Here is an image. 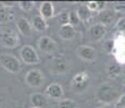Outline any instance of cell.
<instances>
[{
	"label": "cell",
	"mask_w": 125,
	"mask_h": 108,
	"mask_svg": "<svg viewBox=\"0 0 125 108\" xmlns=\"http://www.w3.org/2000/svg\"><path fill=\"white\" fill-rule=\"evenodd\" d=\"M97 98L101 103H104L105 105L113 104L115 100H119L120 98V93L117 88L114 85H111L109 83H104L98 89L97 94H96Z\"/></svg>",
	"instance_id": "obj_1"
},
{
	"label": "cell",
	"mask_w": 125,
	"mask_h": 108,
	"mask_svg": "<svg viewBox=\"0 0 125 108\" xmlns=\"http://www.w3.org/2000/svg\"><path fill=\"white\" fill-rule=\"evenodd\" d=\"M0 65L11 74H19L22 69V65L18 57L9 53L0 54Z\"/></svg>",
	"instance_id": "obj_2"
},
{
	"label": "cell",
	"mask_w": 125,
	"mask_h": 108,
	"mask_svg": "<svg viewBox=\"0 0 125 108\" xmlns=\"http://www.w3.org/2000/svg\"><path fill=\"white\" fill-rule=\"evenodd\" d=\"M0 42L8 49L16 48L19 44V35L13 28H4L0 33Z\"/></svg>",
	"instance_id": "obj_3"
},
{
	"label": "cell",
	"mask_w": 125,
	"mask_h": 108,
	"mask_svg": "<svg viewBox=\"0 0 125 108\" xmlns=\"http://www.w3.org/2000/svg\"><path fill=\"white\" fill-rule=\"evenodd\" d=\"M20 57L23 61V63L27 65H35L40 62L39 55H38L36 49L28 44L23 45L20 49Z\"/></svg>",
	"instance_id": "obj_4"
},
{
	"label": "cell",
	"mask_w": 125,
	"mask_h": 108,
	"mask_svg": "<svg viewBox=\"0 0 125 108\" xmlns=\"http://www.w3.org/2000/svg\"><path fill=\"white\" fill-rule=\"evenodd\" d=\"M89 83L90 80L87 73H78L72 79V90L74 91V93H83L88 89Z\"/></svg>",
	"instance_id": "obj_5"
},
{
	"label": "cell",
	"mask_w": 125,
	"mask_h": 108,
	"mask_svg": "<svg viewBox=\"0 0 125 108\" xmlns=\"http://www.w3.org/2000/svg\"><path fill=\"white\" fill-rule=\"evenodd\" d=\"M24 81L31 88H40L45 83V77L44 74L42 73V70L34 68L26 73Z\"/></svg>",
	"instance_id": "obj_6"
},
{
	"label": "cell",
	"mask_w": 125,
	"mask_h": 108,
	"mask_svg": "<svg viewBox=\"0 0 125 108\" xmlns=\"http://www.w3.org/2000/svg\"><path fill=\"white\" fill-rule=\"evenodd\" d=\"M37 45L39 48V50L44 53L47 54H52L57 51L58 49V44L52 38L48 37V36H42L38 39Z\"/></svg>",
	"instance_id": "obj_7"
},
{
	"label": "cell",
	"mask_w": 125,
	"mask_h": 108,
	"mask_svg": "<svg viewBox=\"0 0 125 108\" xmlns=\"http://www.w3.org/2000/svg\"><path fill=\"white\" fill-rule=\"evenodd\" d=\"M69 62L63 54H60L56 56L52 61L51 70L56 74H64L69 70Z\"/></svg>",
	"instance_id": "obj_8"
},
{
	"label": "cell",
	"mask_w": 125,
	"mask_h": 108,
	"mask_svg": "<svg viewBox=\"0 0 125 108\" xmlns=\"http://www.w3.org/2000/svg\"><path fill=\"white\" fill-rule=\"evenodd\" d=\"M76 54L80 58L84 59L87 62H93L96 59L97 57V51L94 49L90 45H86V44H82L77 48L76 50Z\"/></svg>",
	"instance_id": "obj_9"
},
{
	"label": "cell",
	"mask_w": 125,
	"mask_h": 108,
	"mask_svg": "<svg viewBox=\"0 0 125 108\" xmlns=\"http://www.w3.org/2000/svg\"><path fill=\"white\" fill-rule=\"evenodd\" d=\"M113 51L116 61L119 64H124L125 63V37L124 36H120L116 38L114 41V47Z\"/></svg>",
	"instance_id": "obj_10"
},
{
	"label": "cell",
	"mask_w": 125,
	"mask_h": 108,
	"mask_svg": "<svg viewBox=\"0 0 125 108\" xmlns=\"http://www.w3.org/2000/svg\"><path fill=\"white\" fill-rule=\"evenodd\" d=\"M105 33H107V27L102 25L101 23H97L90 26V28L88 29V37H89L90 41L93 42L99 41L104 37Z\"/></svg>",
	"instance_id": "obj_11"
},
{
	"label": "cell",
	"mask_w": 125,
	"mask_h": 108,
	"mask_svg": "<svg viewBox=\"0 0 125 108\" xmlns=\"http://www.w3.org/2000/svg\"><path fill=\"white\" fill-rule=\"evenodd\" d=\"M46 95H47L48 97L52 98V100H61L62 97H63V88H62V85L60 84V83H51V84H49L46 88Z\"/></svg>",
	"instance_id": "obj_12"
},
{
	"label": "cell",
	"mask_w": 125,
	"mask_h": 108,
	"mask_svg": "<svg viewBox=\"0 0 125 108\" xmlns=\"http://www.w3.org/2000/svg\"><path fill=\"white\" fill-rule=\"evenodd\" d=\"M16 28L25 37H31L33 35V29L34 28L32 26V23L27 18L23 17V16H21L16 20Z\"/></svg>",
	"instance_id": "obj_13"
},
{
	"label": "cell",
	"mask_w": 125,
	"mask_h": 108,
	"mask_svg": "<svg viewBox=\"0 0 125 108\" xmlns=\"http://www.w3.org/2000/svg\"><path fill=\"white\" fill-rule=\"evenodd\" d=\"M115 17H116V12L111 9H104L99 12V21L105 27L112 25V23L115 21Z\"/></svg>",
	"instance_id": "obj_14"
},
{
	"label": "cell",
	"mask_w": 125,
	"mask_h": 108,
	"mask_svg": "<svg viewBox=\"0 0 125 108\" xmlns=\"http://www.w3.org/2000/svg\"><path fill=\"white\" fill-rule=\"evenodd\" d=\"M59 36H60V38L63 40H72V39H74V37L76 36V30H75V28H74V26H72L71 24L60 26Z\"/></svg>",
	"instance_id": "obj_15"
},
{
	"label": "cell",
	"mask_w": 125,
	"mask_h": 108,
	"mask_svg": "<svg viewBox=\"0 0 125 108\" xmlns=\"http://www.w3.org/2000/svg\"><path fill=\"white\" fill-rule=\"evenodd\" d=\"M39 13L40 16L48 20V18H52L54 16V8H53V3L50 1H44L40 4L39 8Z\"/></svg>",
	"instance_id": "obj_16"
},
{
	"label": "cell",
	"mask_w": 125,
	"mask_h": 108,
	"mask_svg": "<svg viewBox=\"0 0 125 108\" xmlns=\"http://www.w3.org/2000/svg\"><path fill=\"white\" fill-rule=\"evenodd\" d=\"M15 20V14L14 11L9 7H2L0 8V23L6 24L10 23Z\"/></svg>",
	"instance_id": "obj_17"
},
{
	"label": "cell",
	"mask_w": 125,
	"mask_h": 108,
	"mask_svg": "<svg viewBox=\"0 0 125 108\" xmlns=\"http://www.w3.org/2000/svg\"><path fill=\"white\" fill-rule=\"evenodd\" d=\"M31 103L33 107L45 108L47 106V98L42 93H33L31 95Z\"/></svg>",
	"instance_id": "obj_18"
},
{
	"label": "cell",
	"mask_w": 125,
	"mask_h": 108,
	"mask_svg": "<svg viewBox=\"0 0 125 108\" xmlns=\"http://www.w3.org/2000/svg\"><path fill=\"white\" fill-rule=\"evenodd\" d=\"M32 26L33 28L36 30V32H45L48 28V24L46 20L42 16L39 15H35L32 20Z\"/></svg>",
	"instance_id": "obj_19"
},
{
	"label": "cell",
	"mask_w": 125,
	"mask_h": 108,
	"mask_svg": "<svg viewBox=\"0 0 125 108\" xmlns=\"http://www.w3.org/2000/svg\"><path fill=\"white\" fill-rule=\"evenodd\" d=\"M76 13H77V15H78V17H80L81 21H87L91 16V11L87 8V6H85V4H80L77 10H76Z\"/></svg>",
	"instance_id": "obj_20"
},
{
	"label": "cell",
	"mask_w": 125,
	"mask_h": 108,
	"mask_svg": "<svg viewBox=\"0 0 125 108\" xmlns=\"http://www.w3.org/2000/svg\"><path fill=\"white\" fill-rule=\"evenodd\" d=\"M121 65L120 64H110L109 66H108L107 68V73H108V76L110 77V78H116L117 76H120V74H121Z\"/></svg>",
	"instance_id": "obj_21"
},
{
	"label": "cell",
	"mask_w": 125,
	"mask_h": 108,
	"mask_svg": "<svg viewBox=\"0 0 125 108\" xmlns=\"http://www.w3.org/2000/svg\"><path fill=\"white\" fill-rule=\"evenodd\" d=\"M76 103L70 98H62L58 103V108H76Z\"/></svg>",
	"instance_id": "obj_22"
},
{
	"label": "cell",
	"mask_w": 125,
	"mask_h": 108,
	"mask_svg": "<svg viewBox=\"0 0 125 108\" xmlns=\"http://www.w3.org/2000/svg\"><path fill=\"white\" fill-rule=\"evenodd\" d=\"M57 20H58V22H59V24L61 26L68 25V24H70V21H69L70 20V12L62 11L60 14H58Z\"/></svg>",
	"instance_id": "obj_23"
},
{
	"label": "cell",
	"mask_w": 125,
	"mask_h": 108,
	"mask_svg": "<svg viewBox=\"0 0 125 108\" xmlns=\"http://www.w3.org/2000/svg\"><path fill=\"white\" fill-rule=\"evenodd\" d=\"M18 4L24 11H31L35 7V3L33 1H20L18 2Z\"/></svg>",
	"instance_id": "obj_24"
},
{
	"label": "cell",
	"mask_w": 125,
	"mask_h": 108,
	"mask_svg": "<svg viewBox=\"0 0 125 108\" xmlns=\"http://www.w3.org/2000/svg\"><path fill=\"white\" fill-rule=\"evenodd\" d=\"M70 24H71L72 26H75L77 25L78 23H80V17H78L77 13H76V11H70Z\"/></svg>",
	"instance_id": "obj_25"
},
{
	"label": "cell",
	"mask_w": 125,
	"mask_h": 108,
	"mask_svg": "<svg viewBox=\"0 0 125 108\" xmlns=\"http://www.w3.org/2000/svg\"><path fill=\"white\" fill-rule=\"evenodd\" d=\"M103 2H98V1H88L87 3H86V6H87V8L89 9V10L93 12V11H97L98 9L100 8V4H102Z\"/></svg>",
	"instance_id": "obj_26"
},
{
	"label": "cell",
	"mask_w": 125,
	"mask_h": 108,
	"mask_svg": "<svg viewBox=\"0 0 125 108\" xmlns=\"http://www.w3.org/2000/svg\"><path fill=\"white\" fill-rule=\"evenodd\" d=\"M115 12H125V2H117L114 4Z\"/></svg>",
	"instance_id": "obj_27"
},
{
	"label": "cell",
	"mask_w": 125,
	"mask_h": 108,
	"mask_svg": "<svg viewBox=\"0 0 125 108\" xmlns=\"http://www.w3.org/2000/svg\"><path fill=\"white\" fill-rule=\"evenodd\" d=\"M116 27H117V29L121 30V32H125V17L120 18L119 22L116 23Z\"/></svg>",
	"instance_id": "obj_28"
},
{
	"label": "cell",
	"mask_w": 125,
	"mask_h": 108,
	"mask_svg": "<svg viewBox=\"0 0 125 108\" xmlns=\"http://www.w3.org/2000/svg\"><path fill=\"white\" fill-rule=\"evenodd\" d=\"M116 105L119 107H121V108H125V93L123 95L120 96L119 100H117V103H116Z\"/></svg>",
	"instance_id": "obj_29"
},
{
	"label": "cell",
	"mask_w": 125,
	"mask_h": 108,
	"mask_svg": "<svg viewBox=\"0 0 125 108\" xmlns=\"http://www.w3.org/2000/svg\"><path fill=\"white\" fill-rule=\"evenodd\" d=\"M96 108H114V106H113V104H109V105H103V106H99Z\"/></svg>",
	"instance_id": "obj_30"
},
{
	"label": "cell",
	"mask_w": 125,
	"mask_h": 108,
	"mask_svg": "<svg viewBox=\"0 0 125 108\" xmlns=\"http://www.w3.org/2000/svg\"><path fill=\"white\" fill-rule=\"evenodd\" d=\"M32 108H37V107H32Z\"/></svg>",
	"instance_id": "obj_31"
}]
</instances>
